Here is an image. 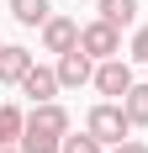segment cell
I'll return each instance as SVG.
<instances>
[{
	"mask_svg": "<svg viewBox=\"0 0 148 153\" xmlns=\"http://www.w3.org/2000/svg\"><path fill=\"white\" fill-rule=\"evenodd\" d=\"M64 137H69V111L64 106H32L27 116V132H21V153H58Z\"/></svg>",
	"mask_w": 148,
	"mask_h": 153,
	"instance_id": "cell-1",
	"label": "cell"
},
{
	"mask_svg": "<svg viewBox=\"0 0 148 153\" xmlns=\"http://www.w3.org/2000/svg\"><path fill=\"white\" fill-rule=\"evenodd\" d=\"M79 48H85L95 63H106V58L122 53V32L111 27V21H90V27H79Z\"/></svg>",
	"mask_w": 148,
	"mask_h": 153,
	"instance_id": "cell-3",
	"label": "cell"
},
{
	"mask_svg": "<svg viewBox=\"0 0 148 153\" xmlns=\"http://www.w3.org/2000/svg\"><path fill=\"white\" fill-rule=\"evenodd\" d=\"M21 90L32 95V106H48V100L58 95V69H37V63H32V74L21 79Z\"/></svg>",
	"mask_w": 148,
	"mask_h": 153,
	"instance_id": "cell-7",
	"label": "cell"
},
{
	"mask_svg": "<svg viewBox=\"0 0 148 153\" xmlns=\"http://www.w3.org/2000/svg\"><path fill=\"white\" fill-rule=\"evenodd\" d=\"M122 106H127L132 127H148V85H132V90L122 95Z\"/></svg>",
	"mask_w": 148,
	"mask_h": 153,
	"instance_id": "cell-12",
	"label": "cell"
},
{
	"mask_svg": "<svg viewBox=\"0 0 148 153\" xmlns=\"http://www.w3.org/2000/svg\"><path fill=\"white\" fill-rule=\"evenodd\" d=\"M85 79H95V58H90L85 48L58 53V85H85Z\"/></svg>",
	"mask_w": 148,
	"mask_h": 153,
	"instance_id": "cell-6",
	"label": "cell"
},
{
	"mask_svg": "<svg viewBox=\"0 0 148 153\" xmlns=\"http://www.w3.org/2000/svg\"><path fill=\"white\" fill-rule=\"evenodd\" d=\"M85 132H90V137H101L106 148H117V143H127V132H132V116H127L122 100H101V106H90Z\"/></svg>",
	"mask_w": 148,
	"mask_h": 153,
	"instance_id": "cell-2",
	"label": "cell"
},
{
	"mask_svg": "<svg viewBox=\"0 0 148 153\" xmlns=\"http://www.w3.org/2000/svg\"><path fill=\"white\" fill-rule=\"evenodd\" d=\"M101 21H111V27H132L138 21V0H101Z\"/></svg>",
	"mask_w": 148,
	"mask_h": 153,
	"instance_id": "cell-10",
	"label": "cell"
},
{
	"mask_svg": "<svg viewBox=\"0 0 148 153\" xmlns=\"http://www.w3.org/2000/svg\"><path fill=\"white\" fill-rule=\"evenodd\" d=\"M11 16L21 21V27H48V0H11Z\"/></svg>",
	"mask_w": 148,
	"mask_h": 153,
	"instance_id": "cell-9",
	"label": "cell"
},
{
	"mask_svg": "<svg viewBox=\"0 0 148 153\" xmlns=\"http://www.w3.org/2000/svg\"><path fill=\"white\" fill-rule=\"evenodd\" d=\"M111 153H148V143H138V137H127V143H117Z\"/></svg>",
	"mask_w": 148,
	"mask_h": 153,
	"instance_id": "cell-15",
	"label": "cell"
},
{
	"mask_svg": "<svg viewBox=\"0 0 148 153\" xmlns=\"http://www.w3.org/2000/svg\"><path fill=\"white\" fill-rule=\"evenodd\" d=\"M101 148H106V143L85 132V137H64V148H58V153H101Z\"/></svg>",
	"mask_w": 148,
	"mask_h": 153,
	"instance_id": "cell-13",
	"label": "cell"
},
{
	"mask_svg": "<svg viewBox=\"0 0 148 153\" xmlns=\"http://www.w3.org/2000/svg\"><path fill=\"white\" fill-rule=\"evenodd\" d=\"M32 74V53L27 48H0V85H21Z\"/></svg>",
	"mask_w": 148,
	"mask_h": 153,
	"instance_id": "cell-8",
	"label": "cell"
},
{
	"mask_svg": "<svg viewBox=\"0 0 148 153\" xmlns=\"http://www.w3.org/2000/svg\"><path fill=\"white\" fill-rule=\"evenodd\" d=\"M21 132H27V116H21L16 106H0V148H11Z\"/></svg>",
	"mask_w": 148,
	"mask_h": 153,
	"instance_id": "cell-11",
	"label": "cell"
},
{
	"mask_svg": "<svg viewBox=\"0 0 148 153\" xmlns=\"http://www.w3.org/2000/svg\"><path fill=\"white\" fill-rule=\"evenodd\" d=\"M95 90H101V95H127V90H132V69H127L122 58L95 63Z\"/></svg>",
	"mask_w": 148,
	"mask_h": 153,
	"instance_id": "cell-5",
	"label": "cell"
},
{
	"mask_svg": "<svg viewBox=\"0 0 148 153\" xmlns=\"http://www.w3.org/2000/svg\"><path fill=\"white\" fill-rule=\"evenodd\" d=\"M132 58H143V63H148V27H138V32H132Z\"/></svg>",
	"mask_w": 148,
	"mask_h": 153,
	"instance_id": "cell-14",
	"label": "cell"
},
{
	"mask_svg": "<svg viewBox=\"0 0 148 153\" xmlns=\"http://www.w3.org/2000/svg\"><path fill=\"white\" fill-rule=\"evenodd\" d=\"M0 153H16V148H0Z\"/></svg>",
	"mask_w": 148,
	"mask_h": 153,
	"instance_id": "cell-16",
	"label": "cell"
},
{
	"mask_svg": "<svg viewBox=\"0 0 148 153\" xmlns=\"http://www.w3.org/2000/svg\"><path fill=\"white\" fill-rule=\"evenodd\" d=\"M43 48H48V53H74V48H79V21H69V16H48Z\"/></svg>",
	"mask_w": 148,
	"mask_h": 153,
	"instance_id": "cell-4",
	"label": "cell"
}]
</instances>
